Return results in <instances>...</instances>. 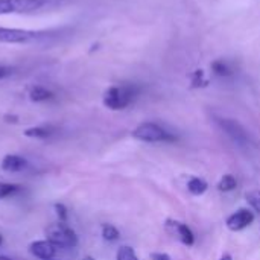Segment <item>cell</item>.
I'll list each match as a JSON object with an SVG mask.
<instances>
[{"mask_svg":"<svg viewBox=\"0 0 260 260\" xmlns=\"http://www.w3.org/2000/svg\"><path fill=\"white\" fill-rule=\"evenodd\" d=\"M248 204L254 209V212L260 213V190H251L245 195Z\"/></svg>","mask_w":260,"mask_h":260,"instance_id":"obj_18","label":"cell"},{"mask_svg":"<svg viewBox=\"0 0 260 260\" xmlns=\"http://www.w3.org/2000/svg\"><path fill=\"white\" fill-rule=\"evenodd\" d=\"M0 166L5 172H20L27 168V161L18 155H6L3 157Z\"/></svg>","mask_w":260,"mask_h":260,"instance_id":"obj_10","label":"cell"},{"mask_svg":"<svg viewBox=\"0 0 260 260\" xmlns=\"http://www.w3.org/2000/svg\"><path fill=\"white\" fill-rule=\"evenodd\" d=\"M53 207H55V212H56L59 222H66L67 221V209L62 204H55Z\"/></svg>","mask_w":260,"mask_h":260,"instance_id":"obj_21","label":"cell"},{"mask_svg":"<svg viewBox=\"0 0 260 260\" xmlns=\"http://www.w3.org/2000/svg\"><path fill=\"white\" fill-rule=\"evenodd\" d=\"M219 260H233V257H232V254L225 253V254H222V257H221Z\"/></svg>","mask_w":260,"mask_h":260,"instance_id":"obj_24","label":"cell"},{"mask_svg":"<svg viewBox=\"0 0 260 260\" xmlns=\"http://www.w3.org/2000/svg\"><path fill=\"white\" fill-rule=\"evenodd\" d=\"M151 260H171V257L166 253H152L151 254Z\"/></svg>","mask_w":260,"mask_h":260,"instance_id":"obj_22","label":"cell"},{"mask_svg":"<svg viewBox=\"0 0 260 260\" xmlns=\"http://www.w3.org/2000/svg\"><path fill=\"white\" fill-rule=\"evenodd\" d=\"M12 73V69L11 67H6V66H0V79L9 76Z\"/></svg>","mask_w":260,"mask_h":260,"instance_id":"obj_23","label":"cell"},{"mask_svg":"<svg viewBox=\"0 0 260 260\" xmlns=\"http://www.w3.org/2000/svg\"><path fill=\"white\" fill-rule=\"evenodd\" d=\"M53 133L55 129L52 126H32L24 131V136L30 139H49Z\"/></svg>","mask_w":260,"mask_h":260,"instance_id":"obj_12","label":"cell"},{"mask_svg":"<svg viewBox=\"0 0 260 260\" xmlns=\"http://www.w3.org/2000/svg\"><path fill=\"white\" fill-rule=\"evenodd\" d=\"M116 260H139V259H137L136 251H134L131 247H120V248L117 250Z\"/></svg>","mask_w":260,"mask_h":260,"instance_id":"obj_17","label":"cell"},{"mask_svg":"<svg viewBox=\"0 0 260 260\" xmlns=\"http://www.w3.org/2000/svg\"><path fill=\"white\" fill-rule=\"evenodd\" d=\"M192 85H193V87L207 85V79L204 78V72H203V70H197V72L192 73Z\"/></svg>","mask_w":260,"mask_h":260,"instance_id":"obj_20","label":"cell"},{"mask_svg":"<svg viewBox=\"0 0 260 260\" xmlns=\"http://www.w3.org/2000/svg\"><path fill=\"white\" fill-rule=\"evenodd\" d=\"M18 192V186L9 184V183H0V198H6Z\"/></svg>","mask_w":260,"mask_h":260,"instance_id":"obj_19","label":"cell"},{"mask_svg":"<svg viewBox=\"0 0 260 260\" xmlns=\"http://www.w3.org/2000/svg\"><path fill=\"white\" fill-rule=\"evenodd\" d=\"M212 70L218 76H232L233 75V66L227 59H216L212 62Z\"/></svg>","mask_w":260,"mask_h":260,"instance_id":"obj_14","label":"cell"},{"mask_svg":"<svg viewBox=\"0 0 260 260\" xmlns=\"http://www.w3.org/2000/svg\"><path fill=\"white\" fill-rule=\"evenodd\" d=\"M102 238H104L107 242H114V241H117V239L120 238V233H119V230H117L114 225H111V224H104V225H102Z\"/></svg>","mask_w":260,"mask_h":260,"instance_id":"obj_16","label":"cell"},{"mask_svg":"<svg viewBox=\"0 0 260 260\" xmlns=\"http://www.w3.org/2000/svg\"><path fill=\"white\" fill-rule=\"evenodd\" d=\"M47 241L52 242L56 248H73L78 245V236L76 233L66 224V222H56L52 224L47 229Z\"/></svg>","mask_w":260,"mask_h":260,"instance_id":"obj_4","label":"cell"},{"mask_svg":"<svg viewBox=\"0 0 260 260\" xmlns=\"http://www.w3.org/2000/svg\"><path fill=\"white\" fill-rule=\"evenodd\" d=\"M47 32L0 26V44H30L44 38Z\"/></svg>","mask_w":260,"mask_h":260,"instance_id":"obj_3","label":"cell"},{"mask_svg":"<svg viewBox=\"0 0 260 260\" xmlns=\"http://www.w3.org/2000/svg\"><path fill=\"white\" fill-rule=\"evenodd\" d=\"M133 137L140 142H146V143H160V142H175L177 140L174 134H171L166 128H163L161 125H158L155 122L140 123L133 131Z\"/></svg>","mask_w":260,"mask_h":260,"instance_id":"obj_2","label":"cell"},{"mask_svg":"<svg viewBox=\"0 0 260 260\" xmlns=\"http://www.w3.org/2000/svg\"><path fill=\"white\" fill-rule=\"evenodd\" d=\"M139 96V87L134 84L113 85L104 93V105L110 110L119 111L129 107Z\"/></svg>","mask_w":260,"mask_h":260,"instance_id":"obj_1","label":"cell"},{"mask_svg":"<svg viewBox=\"0 0 260 260\" xmlns=\"http://www.w3.org/2000/svg\"><path fill=\"white\" fill-rule=\"evenodd\" d=\"M0 245H2V236H0Z\"/></svg>","mask_w":260,"mask_h":260,"instance_id":"obj_27","label":"cell"},{"mask_svg":"<svg viewBox=\"0 0 260 260\" xmlns=\"http://www.w3.org/2000/svg\"><path fill=\"white\" fill-rule=\"evenodd\" d=\"M0 260H11L9 257H6V256H0Z\"/></svg>","mask_w":260,"mask_h":260,"instance_id":"obj_25","label":"cell"},{"mask_svg":"<svg viewBox=\"0 0 260 260\" xmlns=\"http://www.w3.org/2000/svg\"><path fill=\"white\" fill-rule=\"evenodd\" d=\"M49 0H0V15L29 14L46 6Z\"/></svg>","mask_w":260,"mask_h":260,"instance_id":"obj_5","label":"cell"},{"mask_svg":"<svg viewBox=\"0 0 260 260\" xmlns=\"http://www.w3.org/2000/svg\"><path fill=\"white\" fill-rule=\"evenodd\" d=\"M29 253L41 260H52L56 253V247L49 241H37L29 245Z\"/></svg>","mask_w":260,"mask_h":260,"instance_id":"obj_9","label":"cell"},{"mask_svg":"<svg viewBox=\"0 0 260 260\" xmlns=\"http://www.w3.org/2000/svg\"><path fill=\"white\" fill-rule=\"evenodd\" d=\"M209 189V184L207 181H204L203 178L200 177H190L189 181H187V190L192 193V195H203L206 190Z\"/></svg>","mask_w":260,"mask_h":260,"instance_id":"obj_13","label":"cell"},{"mask_svg":"<svg viewBox=\"0 0 260 260\" xmlns=\"http://www.w3.org/2000/svg\"><path fill=\"white\" fill-rule=\"evenodd\" d=\"M82 260H94V259H93L91 256H87V257H84V259H82Z\"/></svg>","mask_w":260,"mask_h":260,"instance_id":"obj_26","label":"cell"},{"mask_svg":"<svg viewBox=\"0 0 260 260\" xmlns=\"http://www.w3.org/2000/svg\"><path fill=\"white\" fill-rule=\"evenodd\" d=\"M254 222V213L248 209H239L230 215L225 221V225L232 232H242Z\"/></svg>","mask_w":260,"mask_h":260,"instance_id":"obj_7","label":"cell"},{"mask_svg":"<svg viewBox=\"0 0 260 260\" xmlns=\"http://www.w3.org/2000/svg\"><path fill=\"white\" fill-rule=\"evenodd\" d=\"M236 186H238V181H236V178H235L233 175H230V174L224 175V177L221 178V181L218 183V189H219L221 192H232V190L236 189Z\"/></svg>","mask_w":260,"mask_h":260,"instance_id":"obj_15","label":"cell"},{"mask_svg":"<svg viewBox=\"0 0 260 260\" xmlns=\"http://www.w3.org/2000/svg\"><path fill=\"white\" fill-rule=\"evenodd\" d=\"M165 227H166V232L172 238L178 239L183 245L192 247L195 244V235L190 230V227L186 225L184 222H180V221H175V219H168Z\"/></svg>","mask_w":260,"mask_h":260,"instance_id":"obj_6","label":"cell"},{"mask_svg":"<svg viewBox=\"0 0 260 260\" xmlns=\"http://www.w3.org/2000/svg\"><path fill=\"white\" fill-rule=\"evenodd\" d=\"M52 98H53V93L43 85H34L29 88V99L32 102H44Z\"/></svg>","mask_w":260,"mask_h":260,"instance_id":"obj_11","label":"cell"},{"mask_svg":"<svg viewBox=\"0 0 260 260\" xmlns=\"http://www.w3.org/2000/svg\"><path fill=\"white\" fill-rule=\"evenodd\" d=\"M218 123L222 128V131H225L227 136H230L232 140H235L236 143L247 145L250 142V137H248L247 131L236 120H233V119H218Z\"/></svg>","mask_w":260,"mask_h":260,"instance_id":"obj_8","label":"cell"}]
</instances>
